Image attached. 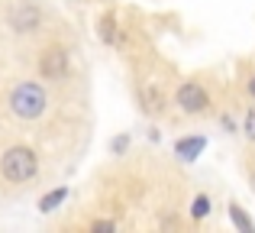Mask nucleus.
Here are the masks:
<instances>
[{
  "instance_id": "obj_1",
  "label": "nucleus",
  "mask_w": 255,
  "mask_h": 233,
  "mask_svg": "<svg viewBox=\"0 0 255 233\" xmlns=\"http://www.w3.org/2000/svg\"><path fill=\"white\" fill-rule=\"evenodd\" d=\"M10 114L16 120H39L49 110V91L39 81H19L10 91Z\"/></svg>"
},
{
  "instance_id": "obj_14",
  "label": "nucleus",
  "mask_w": 255,
  "mask_h": 233,
  "mask_svg": "<svg viewBox=\"0 0 255 233\" xmlns=\"http://www.w3.org/2000/svg\"><path fill=\"white\" fill-rule=\"evenodd\" d=\"M246 91H249V97L255 101V71H252L249 78H246Z\"/></svg>"
},
{
  "instance_id": "obj_5",
  "label": "nucleus",
  "mask_w": 255,
  "mask_h": 233,
  "mask_svg": "<svg viewBox=\"0 0 255 233\" xmlns=\"http://www.w3.org/2000/svg\"><path fill=\"white\" fill-rule=\"evenodd\" d=\"M39 75L45 78V81H65L71 71V58H68V49L58 42L45 45L42 52H39V62H36Z\"/></svg>"
},
{
  "instance_id": "obj_13",
  "label": "nucleus",
  "mask_w": 255,
  "mask_h": 233,
  "mask_svg": "<svg viewBox=\"0 0 255 233\" xmlns=\"http://www.w3.org/2000/svg\"><path fill=\"white\" fill-rule=\"evenodd\" d=\"M91 230L97 233V230H117V224L113 221H91Z\"/></svg>"
},
{
  "instance_id": "obj_4",
  "label": "nucleus",
  "mask_w": 255,
  "mask_h": 233,
  "mask_svg": "<svg viewBox=\"0 0 255 233\" xmlns=\"http://www.w3.org/2000/svg\"><path fill=\"white\" fill-rule=\"evenodd\" d=\"M210 104H213L210 91H207V84H200V81H181L178 91H174V107H178L181 114H187V117L207 114Z\"/></svg>"
},
{
  "instance_id": "obj_12",
  "label": "nucleus",
  "mask_w": 255,
  "mask_h": 233,
  "mask_svg": "<svg viewBox=\"0 0 255 233\" xmlns=\"http://www.w3.org/2000/svg\"><path fill=\"white\" fill-rule=\"evenodd\" d=\"M126 146H129V136H117V139H113V146H110V149H113V156H120V152H123Z\"/></svg>"
},
{
  "instance_id": "obj_11",
  "label": "nucleus",
  "mask_w": 255,
  "mask_h": 233,
  "mask_svg": "<svg viewBox=\"0 0 255 233\" xmlns=\"http://www.w3.org/2000/svg\"><path fill=\"white\" fill-rule=\"evenodd\" d=\"M243 133L255 143V107H249L246 110V120H243Z\"/></svg>"
},
{
  "instance_id": "obj_7",
  "label": "nucleus",
  "mask_w": 255,
  "mask_h": 233,
  "mask_svg": "<svg viewBox=\"0 0 255 233\" xmlns=\"http://www.w3.org/2000/svg\"><path fill=\"white\" fill-rule=\"evenodd\" d=\"M65 198H68V188H55V191H49V195L39 198V211H42V214H49V211H55L58 204L65 201Z\"/></svg>"
},
{
  "instance_id": "obj_8",
  "label": "nucleus",
  "mask_w": 255,
  "mask_h": 233,
  "mask_svg": "<svg viewBox=\"0 0 255 233\" xmlns=\"http://www.w3.org/2000/svg\"><path fill=\"white\" fill-rule=\"evenodd\" d=\"M230 221L236 224V230L239 233H255V224L246 217V211L239 208V204H230Z\"/></svg>"
},
{
  "instance_id": "obj_2",
  "label": "nucleus",
  "mask_w": 255,
  "mask_h": 233,
  "mask_svg": "<svg viewBox=\"0 0 255 233\" xmlns=\"http://www.w3.org/2000/svg\"><path fill=\"white\" fill-rule=\"evenodd\" d=\"M0 175L10 185H26L39 175V156L29 146H10L0 156Z\"/></svg>"
},
{
  "instance_id": "obj_15",
  "label": "nucleus",
  "mask_w": 255,
  "mask_h": 233,
  "mask_svg": "<svg viewBox=\"0 0 255 233\" xmlns=\"http://www.w3.org/2000/svg\"><path fill=\"white\" fill-rule=\"evenodd\" d=\"M252 188H255V178H252Z\"/></svg>"
},
{
  "instance_id": "obj_16",
  "label": "nucleus",
  "mask_w": 255,
  "mask_h": 233,
  "mask_svg": "<svg viewBox=\"0 0 255 233\" xmlns=\"http://www.w3.org/2000/svg\"><path fill=\"white\" fill-rule=\"evenodd\" d=\"M78 3H81V0H78Z\"/></svg>"
},
{
  "instance_id": "obj_10",
  "label": "nucleus",
  "mask_w": 255,
  "mask_h": 233,
  "mask_svg": "<svg viewBox=\"0 0 255 233\" xmlns=\"http://www.w3.org/2000/svg\"><path fill=\"white\" fill-rule=\"evenodd\" d=\"M191 217L194 221H207V217H210V198L207 195H197L191 201Z\"/></svg>"
},
{
  "instance_id": "obj_9",
  "label": "nucleus",
  "mask_w": 255,
  "mask_h": 233,
  "mask_svg": "<svg viewBox=\"0 0 255 233\" xmlns=\"http://www.w3.org/2000/svg\"><path fill=\"white\" fill-rule=\"evenodd\" d=\"M100 39L104 42H117V13H107L104 19H100Z\"/></svg>"
},
{
  "instance_id": "obj_6",
  "label": "nucleus",
  "mask_w": 255,
  "mask_h": 233,
  "mask_svg": "<svg viewBox=\"0 0 255 233\" xmlns=\"http://www.w3.org/2000/svg\"><path fill=\"white\" fill-rule=\"evenodd\" d=\"M204 146H207L204 136H184V139H178V143H174V152H178L181 159H187V162H191V159H197L200 152H204Z\"/></svg>"
},
{
  "instance_id": "obj_3",
  "label": "nucleus",
  "mask_w": 255,
  "mask_h": 233,
  "mask_svg": "<svg viewBox=\"0 0 255 233\" xmlns=\"http://www.w3.org/2000/svg\"><path fill=\"white\" fill-rule=\"evenodd\" d=\"M42 23H45V13L36 0H19V3H13L10 13H6V26H10L16 36H32V32L42 29Z\"/></svg>"
}]
</instances>
